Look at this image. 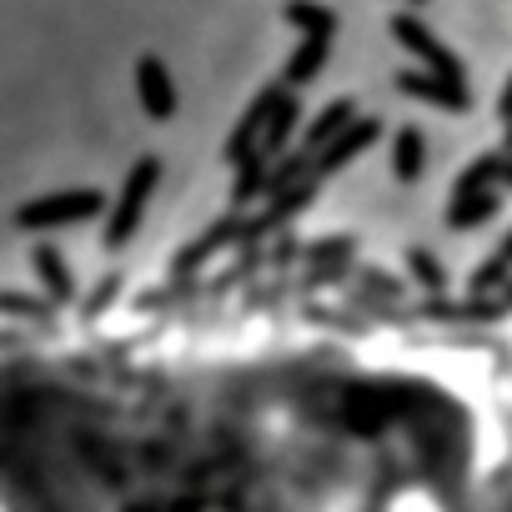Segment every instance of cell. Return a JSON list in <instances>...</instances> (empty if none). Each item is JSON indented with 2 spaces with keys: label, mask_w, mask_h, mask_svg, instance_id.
<instances>
[{
  "label": "cell",
  "mask_w": 512,
  "mask_h": 512,
  "mask_svg": "<svg viewBox=\"0 0 512 512\" xmlns=\"http://www.w3.org/2000/svg\"><path fill=\"white\" fill-rule=\"evenodd\" d=\"M472 407L337 357L11 382V512H482Z\"/></svg>",
  "instance_id": "cell-1"
},
{
  "label": "cell",
  "mask_w": 512,
  "mask_h": 512,
  "mask_svg": "<svg viewBox=\"0 0 512 512\" xmlns=\"http://www.w3.org/2000/svg\"><path fill=\"white\" fill-rule=\"evenodd\" d=\"M392 41H402L407 51H417V56H422V61H427L437 76H452V81H462V66H457V56H452V51H447V46H442V41H437V36H432V31L417 21V16H392Z\"/></svg>",
  "instance_id": "cell-2"
},
{
  "label": "cell",
  "mask_w": 512,
  "mask_h": 512,
  "mask_svg": "<svg viewBox=\"0 0 512 512\" xmlns=\"http://www.w3.org/2000/svg\"><path fill=\"white\" fill-rule=\"evenodd\" d=\"M156 176H161V166H156L151 156L131 171V181H126V191H121V206H116V216H111V231H106V241H111V246H121V241L131 236V226H136V216H141V206H146V196H151Z\"/></svg>",
  "instance_id": "cell-3"
},
{
  "label": "cell",
  "mask_w": 512,
  "mask_h": 512,
  "mask_svg": "<svg viewBox=\"0 0 512 512\" xmlns=\"http://www.w3.org/2000/svg\"><path fill=\"white\" fill-rule=\"evenodd\" d=\"M101 211V196L96 191H76V196H51V201H36V206H21V226H61V221H76V216H91Z\"/></svg>",
  "instance_id": "cell-4"
},
{
  "label": "cell",
  "mask_w": 512,
  "mask_h": 512,
  "mask_svg": "<svg viewBox=\"0 0 512 512\" xmlns=\"http://www.w3.org/2000/svg\"><path fill=\"white\" fill-rule=\"evenodd\" d=\"M397 86L402 91H412V96H422V101H437V106H447V111H467V86L462 81H452V76H417V71H407V76H397Z\"/></svg>",
  "instance_id": "cell-5"
},
{
  "label": "cell",
  "mask_w": 512,
  "mask_h": 512,
  "mask_svg": "<svg viewBox=\"0 0 512 512\" xmlns=\"http://www.w3.org/2000/svg\"><path fill=\"white\" fill-rule=\"evenodd\" d=\"M136 86H141V101H146V111H151V116H171V111H176L171 76H166V66H161L156 56H146V61L136 66Z\"/></svg>",
  "instance_id": "cell-6"
},
{
  "label": "cell",
  "mask_w": 512,
  "mask_h": 512,
  "mask_svg": "<svg viewBox=\"0 0 512 512\" xmlns=\"http://www.w3.org/2000/svg\"><path fill=\"white\" fill-rule=\"evenodd\" d=\"M287 26H297L302 36H332L337 16L327 6H317V0H292V6H287Z\"/></svg>",
  "instance_id": "cell-7"
},
{
  "label": "cell",
  "mask_w": 512,
  "mask_h": 512,
  "mask_svg": "<svg viewBox=\"0 0 512 512\" xmlns=\"http://www.w3.org/2000/svg\"><path fill=\"white\" fill-rule=\"evenodd\" d=\"M327 41H332V36H307V41L297 46V56H292V66H287V81H292V86L312 81V76L327 66Z\"/></svg>",
  "instance_id": "cell-8"
},
{
  "label": "cell",
  "mask_w": 512,
  "mask_h": 512,
  "mask_svg": "<svg viewBox=\"0 0 512 512\" xmlns=\"http://www.w3.org/2000/svg\"><path fill=\"white\" fill-rule=\"evenodd\" d=\"M372 136H377V121H362V126H347V131H342V136H337V141H332V146L322 151V171H332V166H342L347 156H357V151H362V146H367Z\"/></svg>",
  "instance_id": "cell-9"
},
{
  "label": "cell",
  "mask_w": 512,
  "mask_h": 512,
  "mask_svg": "<svg viewBox=\"0 0 512 512\" xmlns=\"http://www.w3.org/2000/svg\"><path fill=\"white\" fill-rule=\"evenodd\" d=\"M347 121H352V101H332V111H327V116H317V126H312L307 146H332V141L347 131Z\"/></svg>",
  "instance_id": "cell-10"
},
{
  "label": "cell",
  "mask_w": 512,
  "mask_h": 512,
  "mask_svg": "<svg viewBox=\"0 0 512 512\" xmlns=\"http://www.w3.org/2000/svg\"><path fill=\"white\" fill-rule=\"evenodd\" d=\"M482 512H512V452L507 462L487 477V492H482Z\"/></svg>",
  "instance_id": "cell-11"
},
{
  "label": "cell",
  "mask_w": 512,
  "mask_h": 512,
  "mask_svg": "<svg viewBox=\"0 0 512 512\" xmlns=\"http://www.w3.org/2000/svg\"><path fill=\"white\" fill-rule=\"evenodd\" d=\"M292 126H297V101H292V91L282 96V106L272 111V126H267V136H262V156L267 151H277L287 136H292Z\"/></svg>",
  "instance_id": "cell-12"
},
{
  "label": "cell",
  "mask_w": 512,
  "mask_h": 512,
  "mask_svg": "<svg viewBox=\"0 0 512 512\" xmlns=\"http://www.w3.org/2000/svg\"><path fill=\"white\" fill-rule=\"evenodd\" d=\"M392 161H397V176H407V181L422 171V136H417L412 126L397 136V156H392Z\"/></svg>",
  "instance_id": "cell-13"
},
{
  "label": "cell",
  "mask_w": 512,
  "mask_h": 512,
  "mask_svg": "<svg viewBox=\"0 0 512 512\" xmlns=\"http://www.w3.org/2000/svg\"><path fill=\"white\" fill-rule=\"evenodd\" d=\"M502 116L512 121V81H507V91H502Z\"/></svg>",
  "instance_id": "cell-14"
},
{
  "label": "cell",
  "mask_w": 512,
  "mask_h": 512,
  "mask_svg": "<svg viewBox=\"0 0 512 512\" xmlns=\"http://www.w3.org/2000/svg\"><path fill=\"white\" fill-rule=\"evenodd\" d=\"M417 6H422V0H417Z\"/></svg>",
  "instance_id": "cell-15"
}]
</instances>
